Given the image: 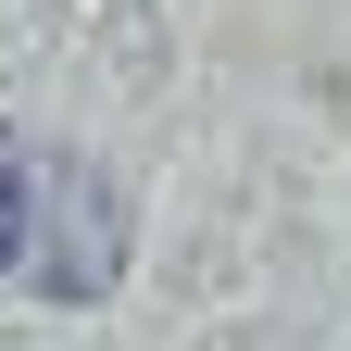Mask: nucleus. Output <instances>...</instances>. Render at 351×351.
<instances>
[{"mask_svg": "<svg viewBox=\"0 0 351 351\" xmlns=\"http://www.w3.org/2000/svg\"><path fill=\"white\" fill-rule=\"evenodd\" d=\"M25 239H38V213H25V176L0 163V276H13V263H25Z\"/></svg>", "mask_w": 351, "mask_h": 351, "instance_id": "obj_1", "label": "nucleus"}]
</instances>
